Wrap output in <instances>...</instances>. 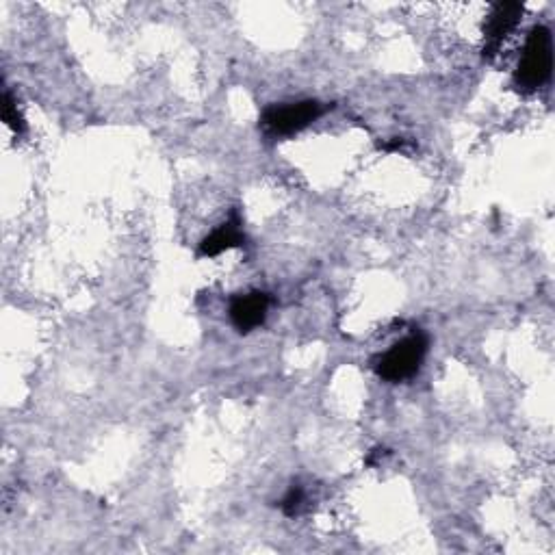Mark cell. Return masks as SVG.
Wrapping results in <instances>:
<instances>
[{
  "label": "cell",
  "instance_id": "obj_9",
  "mask_svg": "<svg viewBox=\"0 0 555 555\" xmlns=\"http://www.w3.org/2000/svg\"><path fill=\"white\" fill-rule=\"evenodd\" d=\"M380 148L386 152H399V150L410 148V141L404 137H395L393 141H389V144H380Z\"/></svg>",
  "mask_w": 555,
  "mask_h": 555
},
{
  "label": "cell",
  "instance_id": "obj_3",
  "mask_svg": "<svg viewBox=\"0 0 555 555\" xmlns=\"http://www.w3.org/2000/svg\"><path fill=\"white\" fill-rule=\"evenodd\" d=\"M324 105L317 100L289 102V105H271L263 111V126L271 135L289 137L304 131L324 115Z\"/></svg>",
  "mask_w": 555,
  "mask_h": 555
},
{
  "label": "cell",
  "instance_id": "obj_7",
  "mask_svg": "<svg viewBox=\"0 0 555 555\" xmlns=\"http://www.w3.org/2000/svg\"><path fill=\"white\" fill-rule=\"evenodd\" d=\"M3 120L16 135H22L24 131H27V124H24L22 113L18 111L16 100H14V96H11L9 89H5V96H3Z\"/></svg>",
  "mask_w": 555,
  "mask_h": 555
},
{
  "label": "cell",
  "instance_id": "obj_1",
  "mask_svg": "<svg viewBox=\"0 0 555 555\" xmlns=\"http://www.w3.org/2000/svg\"><path fill=\"white\" fill-rule=\"evenodd\" d=\"M553 70V37L547 27H534L527 33L523 57L514 72V89L525 96L536 94L547 85Z\"/></svg>",
  "mask_w": 555,
  "mask_h": 555
},
{
  "label": "cell",
  "instance_id": "obj_2",
  "mask_svg": "<svg viewBox=\"0 0 555 555\" xmlns=\"http://www.w3.org/2000/svg\"><path fill=\"white\" fill-rule=\"evenodd\" d=\"M425 354H428V337L423 332H412L410 337L395 343L389 352L373 360V371L386 382L397 384L417 376Z\"/></svg>",
  "mask_w": 555,
  "mask_h": 555
},
{
  "label": "cell",
  "instance_id": "obj_4",
  "mask_svg": "<svg viewBox=\"0 0 555 555\" xmlns=\"http://www.w3.org/2000/svg\"><path fill=\"white\" fill-rule=\"evenodd\" d=\"M523 16L521 3H495L490 7L488 20L484 24V59H493L506 37L519 27Z\"/></svg>",
  "mask_w": 555,
  "mask_h": 555
},
{
  "label": "cell",
  "instance_id": "obj_10",
  "mask_svg": "<svg viewBox=\"0 0 555 555\" xmlns=\"http://www.w3.org/2000/svg\"><path fill=\"white\" fill-rule=\"evenodd\" d=\"M386 456V449H373L371 454L367 456V464H376L380 458Z\"/></svg>",
  "mask_w": 555,
  "mask_h": 555
},
{
  "label": "cell",
  "instance_id": "obj_5",
  "mask_svg": "<svg viewBox=\"0 0 555 555\" xmlns=\"http://www.w3.org/2000/svg\"><path fill=\"white\" fill-rule=\"evenodd\" d=\"M269 311V295L263 291H252L237 295L230 302V319L241 334H248L265 324Z\"/></svg>",
  "mask_w": 555,
  "mask_h": 555
},
{
  "label": "cell",
  "instance_id": "obj_6",
  "mask_svg": "<svg viewBox=\"0 0 555 555\" xmlns=\"http://www.w3.org/2000/svg\"><path fill=\"white\" fill-rule=\"evenodd\" d=\"M243 243H245V235H243V230H241V217L235 211V213L230 215L228 222H224L222 226L215 228L211 235H206L200 241L198 256L200 258H213V256H219V254L226 252V250L241 248Z\"/></svg>",
  "mask_w": 555,
  "mask_h": 555
},
{
  "label": "cell",
  "instance_id": "obj_8",
  "mask_svg": "<svg viewBox=\"0 0 555 555\" xmlns=\"http://www.w3.org/2000/svg\"><path fill=\"white\" fill-rule=\"evenodd\" d=\"M304 501H306L304 488L295 484V486L289 488V493L285 495V499H282L280 508H282V512H285L287 516H298L300 510H302V506H304Z\"/></svg>",
  "mask_w": 555,
  "mask_h": 555
}]
</instances>
